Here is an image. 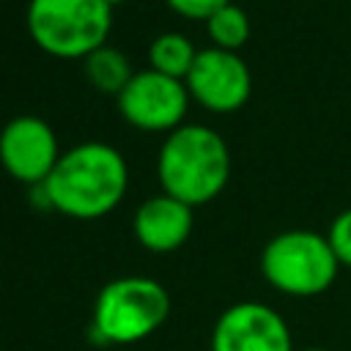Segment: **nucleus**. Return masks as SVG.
I'll use <instances>...</instances> for the list:
<instances>
[{"label":"nucleus","mask_w":351,"mask_h":351,"mask_svg":"<svg viewBox=\"0 0 351 351\" xmlns=\"http://www.w3.org/2000/svg\"><path fill=\"white\" fill-rule=\"evenodd\" d=\"M170 315V293L162 282L143 274L110 280L96 302L90 337L99 346H132L151 337Z\"/></svg>","instance_id":"3"},{"label":"nucleus","mask_w":351,"mask_h":351,"mask_svg":"<svg viewBox=\"0 0 351 351\" xmlns=\"http://www.w3.org/2000/svg\"><path fill=\"white\" fill-rule=\"evenodd\" d=\"M25 25L41 52L63 60H85L107 44L112 5L107 0H30Z\"/></svg>","instance_id":"5"},{"label":"nucleus","mask_w":351,"mask_h":351,"mask_svg":"<svg viewBox=\"0 0 351 351\" xmlns=\"http://www.w3.org/2000/svg\"><path fill=\"white\" fill-rule=\"evenodd\" d=\"M326 239H329L332 252H335V258L340 261V266L351 269V206L343 208V211L329 222Z\"/></svg>","instance_id":"14"},{"label":"nucleus","mask_w":351,"mask_h":351,"mask_svg":"<svg viewBox=\"0 0 351 351\" xmlns=\"http://www.w3.org/2000/svg\"><path fill=\"white\" fill-rule=\"evenodd\" d=\"M296 351H332V348H318V346H310V348H296Z\"/></svg>","instance_id":"16"},{"label":"nucleus","mask_w":351,"mask_h":351,"mask_svg":"<svg viewBox=\"0 0 351 351\" xmlns=\"http://www.w3.org/2000/svg\"><path fill=\"white\" fill-rule=\"evenodd\" d=\"M197 47L192 44V38H186L184 33H159L151 44H148V69L176 77V80H186L195 58H197Z\"/></svg>","instance_id":"12"},{"label":"nucleus","mask_w":351,"mask_h":351,"mask_svg":"<svg viewBox=\"0 0 351 351\" xmlns=\"http://www.w3.org/2000/svg\"><path fill=\"white\" fill-rule=\"evenodd\" d=\"M162 192L197 208L211 203L230 178V148L225 137L203 123L173 129L156 156Z\"/></svg>","instance_id":"2"},{"label":"nucleus","mask_w":351,"mask_h":351,"mask_svg":"<svg viewBox=\"0 0 351 351\" xmlns=\"http://www.w3.org/2000/svg\"><path fill=\"white\" fill-rule=\"evenodd\" d=\"M121 118L140 132H165L178 129L189 110V90L184 80L159 74L154 69L134 71L126 88L115 96Z\"/></svg>","instance_id":"6"},{"label":"nucleus","mask_w":351,"mask_h":351,"mask_svg":"<svg viewBox=\"0 0 351 351\" xmlns=\"http://www.w3.org/2000/svg\"><path fill=\"white\" fill-rule=\"evenodd\" d=\"M82 69H85V77L88 82L101 90V93H121L126 88V82L132 80V63L126 58L123 49L112 47V44H101L99 49H93L85 60H82Z\"/></svg>","instance_id":"11"},{"label":"nucleus","mask_w":351,"mask_h":351,"mask_svg":"<svg viewBox=\"0 0 351 351\" xmlns=\"http://www.w3.org/2000/svg\"><path fill=\"white\" fill-rule=\"evenodd\" d=\"M230 0H165V5L184 16V19H192V22H206L214 11H219L222 5H228Z\"/></svg>","instance_id":"15"},{"label":"nucleus","mask_w":351,"mask_h":351,"mask_svg":"<svg viewBox=\"0 0 351 351\" xmlns=\"http://www.w3.org/2000/svg\"><path fill=\"white\" fill-rule=\"evenodd\" d=\"M195 228V208L184 200L159 192L143 200L134 211L132 230L143 250L148 252H176Z\"/></svg>","instance_id":"10"},{"label":"nucleus","mask_w":351,"mask_h":351,"mask_svg":"<svg viewBox=\"0 0 351 351\" xmlns=\"http://www.w3.org/2000/svg\"><path fill=\"white\" fill-rule=\"evenodd\" d=\"M107 3H110V5L115 8V5H121V3H126V0H107Z\"/></svg>","instance_id":"17"},{"label":"nucleus","mask_w":351,"mask_h":351,"mask_svg":"<svg viewBox=\"0 0 351 351\" xmlns=\"http://www.w3.org/2000/svg\"><path fill=\"white\" fill-rule=\"evenodd\" d=\"M340 261L332 252L326 233L310 228H288L271 236L261 252V274L282 296L310 299L326 293L337 274Z\"/></svg>","instance_id":"4"},{"label":"nucleus","mask_w":351,"mask_h":351,"mask_svg":"<svg viewBox=\"0 0 351 351\" xmlns=\"http://www.w3.org/2000/svg\"><path fill=\"white\" fill-rule=\"evenodd\" d=\"M184 82L192 101L217 115L241 110L252 93V71L247 60L239 52L219 47L200 49Z\"/></svg>","instance_id":"7"},{"label":"nucleus","mask_w":351,"mask_h":351,"mask_svg":"<svg viewBox=\"0 0 351 351\" xmlns=\"http://www.w3.org/2000/svg\"><path fill=\"white\" fill-rule=\"evenodd\" d=\"M58 159V137L44 118L16 115L0 129V165L14 181L38 186L49 178Z\"/></svg>","instance_id":"9"},{"label":"nucleus","mask_w":351,"mask_h":351,"mask_svg":"<svg viewBox=\"0 0 351 351\" xmlns=\"http://www.w3.org/2000/svg\"><path fill=\"white\" fill-rule=\"evenodd\" d=\"M211 351H296L291 326L266 302H236L211 329Z\"/></svg>","instance_id":"8"},{"label":"nucleus","mask_w":351,"mask_h":351,"mask_svg":"<svg viewBox=\"0 0 351 351\" xmlns=\"http://www.w3.org/2000/svg\"><path fill=\"white\" fill-rule=\"evenodd\" d=\"M250 30L252 27H250L247 11L241 5H236L233 0L206 19V33H208L211 47H219L228 52H239L250 41Z\"/></svg>","instance_id":"13"},{"label":"nucleus","mask_w":351,"mask_h":351,"mask_svg":"<svg viewBox=\"0 0 351 351\" xmlns=\"http://www.w3.org/2000/svg\"><path fill=\"white\" fill-rule=\"evenodd\" d=\"M52 211L71 219H101L118 208L129 186V165L101 140L71 145L41 184Z\"/></svg>","instance_id":"1"}]
</instances>
